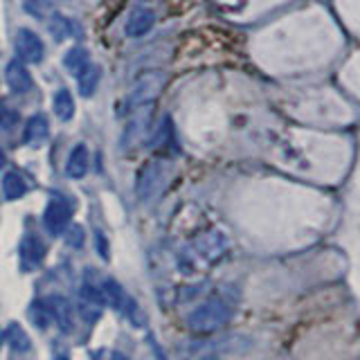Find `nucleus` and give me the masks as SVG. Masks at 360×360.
Instances as JSON below:
<instances>
[{"instance_id": "1", "label": "nucleus", "mask_w": 360, "mask_h": 360, "mask_svg": "<svg viewBox=\"0 0 360 360\" xmlns=\"http://www.w3.org/2000/svg\"><path fill=\"white\" fill-rule=\"evenodd\" d=\"M230 315H232V311H230L227 302H223V299H218V297H212L189 313L187 324L194 333L207 336V333L218 331L223 324H227Z\"/></svg>"}, {"instance_id": "2", "label": "nucleus", "mask_w": 360, "mask_h": 360, "mask_svg": "<svg viewBox=\"0 0 360 360\" xmlns=\"http://www.w3.org/2000/svg\"><path fill=\"white\" fill-rule=\"evenodd\" d=\"M165 86H167V75L163 73V70H149V73H142L135 79L133 90L128 93L126 106L128 108H142L147 104L156 102L160 93L165 90Z\"/></svg>"}, {"instance_id": "3", "label": "nucleus", "mask_w": 360, "mask_h": 360, "mask_svg": "<svg viewBox=\"0 0 360 360\" xmlns=\"http://www.w3.org/2000/svg\"><path fill=\"white\" fill-rule=\"evenodd\" d=\"M73 218V207L63 198H52L43 212V225L50 234H61Z\"/></svg>"}, {"instance_id": "4", "label": "nucleus", "mask_w": 360, "mask_h": 360, "mask_svg": "<svg viewBox=\"0 0 360 360\" xmlns=\"http://www.w3.org/2000/svg\"><path fill=\"white\" fill-rule=\"evenodd\" d=\"M16 52L25 63H41L45 57V45L41 36L32 29H21L16 34Z\"/></svg>"}, {"instance_id": "5", "label": "nucleus", "mask_w": 360, "mask_h": 360, "mask_svg": "<svg viewBox=\"0 0 360 360\" xmlns=\"http://www.w3.org/2000/svg\"><path fill=\"white\" fill-rule=\"evenodd\" d=\"M160 185H163V163H160V160H151V163L144 165L142 172H140L135 192L142 201H147V198H151L158 192Z\"/></svg>"}, {"instance_id": "6", "label": "nucleus", "mask_w": 360, "mask_h": 360, "mask_svg": "<svg viewBox=\"0 0 360 360\" xmlns=\"http://www.w3.org/2000/svg\"><path fill=\"white\" fill-rule=\"evenodd\" d=\"M5 82H7L9 90H12V93H18V95L29 93L34 86L29 70L23 66V61H16V59L5 66Z\"/></svg>"}, {"instance_id": "7", "label": "nucleus", "mask_w": 360, "mask_h": 360, "mask_svg": "<svg viewBox=\"0 0 360 360\" xmlns=\"http://www.w3.org/2000/svg\"><path fill=\"white\" fill-rule=\"evenodd\" d=\"M156 25V12L149 7H137L135 12L128 16L126 21V34L131 38L144 36L151 32V27Z\"/></svg>"}, {"instance_id": "8", "label": "nucleus", "mask_w": 360, "mask_h": 360, "mask_svg": "<svg viewBox=\"0 0 360 360\" xmlns=\"http://www.w3.org/2000/svg\"><path fill=\"white\" fill-rule=\"evenodd\" d=\"M45 253L47 248L45 243L38 239L36 234H27L21 243V262H23V268H36L43 264L45 259Z\"/></svg>"}, {"instance_id": "9", "label": "nucleus", "mask_w": 360, "mask_h": 360, "mask_svg": "<svg viewBox=\"0 0 360 360\" xmlns=\"http://www.w3.org/2000/svg\"><path fill=\"white\" fill-rule=\"evenodd\" d=\"M50 311H52V320L59 324L63 333H70L75 329V315H73V306L66 297H52L50 299Z\"/></svg>"}, {"instance_id": "10", "label": "nucleus", "mask_w": 360, "mask_h": 360, "mask_svg": "<svg viewBox=\"0 0 360 360\" xmlns=\"http://www.w3.org/2000/svg\"><path fill=\"white\" fill-rule=\"evenodd\" d=\"M23 137H25V144H29V147H41L45 140L50 137V122H47V117L45 115L29 117L27 124H25Z\"/></svg>"}, {"instance_id": "11", "label": "nucleus", "mask_w": 360, "mask_h": 360, "mask_svg": "<svg viewBox=\"0 0 360 360\" xmlns=\"http://www.w3.org/2000/svg\"><path fill=\"white\" fill-rule=\"evenodd\" d=\"M88 165H90V156H88V149L86 144H77L73 151L68 156V163H66V174L70 178H84L88 174Z\"/></svg>"}, {"instance_id": "12", "label": "nucleus", "mask_w": 360, "mask_h": 360, "mask_svg": "<svg viewBox=\"0 0 360 360\" xmlns=\"http://www.w3.org/2000/svg\"><path fill=\"white\" fill-rule=\"evenodd\" d=\"M77 77H79V93L84 97H93L99 86V79H102V70H99L95 63H88Z\"/></svg>"}, {"instance_id": "13", "label": "nucleus", "mask_w": 360, "mask_h": 360, "mask_svg": "<svg viewBox=\"0 0 360 360\" xmlns=\"http://www.w3.org/2000/svg\"><path fill=\"white\" fill-rule=\"evenodd\" d=\"M3 192L9 201H18V198H23L25 192H27V183L25 178L18 174V172H7L5 178H3Z\"/></svg>"}, {"instance_id": "14", "label": "nucleus", "mask_w": 360, "mask_h": 360, "mask_svg": "<svg viewBox=\"0 0 360 360\" xmlns=\"http://www.w3.org/2000/svg\"><path fill=\"white\" fill-rule=\"evenodd\" d=\"M54 113L59 115V119H63V122L75 117V97L68 88H61L54 95Z\"/></svg>"}, {"instance_id": "15", "label": "nucleus", "mask_w": 360, "mask_h": 360, "mask_svg": "<svg viewBox=\"0 0 360 360\" xmlns=\"http://www.w3.org/2000/svg\"><path fill=\"white\" fill-rule=\"evenodd\" d=\"M7 343L18 354H23V352H27L29 347H32V345H29V336L25 333V329L18 322H12L7 327Z\"/></svg>"}, {"instance_id": "16", "label": "nucleus", "mask_w": 360, "mask_h": 360, "mask_svg": "<svg viewBox=\"0 0 360 360\" xmlns=\"http://www.w3.org/2000/svg\"><path fill=\"white\" fill-rule=\"evenodd\" d=\"M104 297H106V304H111L113 308H126V302H128V297H126V293L122 291V286H119L117 282H113V279H108V282L104 284Z\"/></svg>"}, {"instance_id": "17", "label": "nucleus", "mask_w": 360, "mask_h": 360, "mask_svg": "<svg viewBox=\"0 0 360 360\" xmlns=\"http://www.w3.org/2000/svg\"><path fill=\"white\" fill-rule=\"evenodd\" d=\"M63 66L70 70V73L79 75L88 66V52L84 47H70L66 52V57H63Z\"/></svg>"}, {"instance_id": "18", "label": "nucleus", "mask_w": 360, "mask_h": 360, "mask_svg": "<svg viewBox=\"0 0 360 360\" xmlns=\"http://www.w3.org/2000/svg\"><path fill=\"white\" fill-rule=\"evenodd\" d=\"M27 315L36 324V329H45V327H50V322H52V311H50V304H43V302H34L32 306H29Z\"/></svg>"}, {"instance_id": "19", "label": "nucleus", "mask_w": 360, "mask_h": 360, "mask_svg": "<svg viewBox=\"0 0 360 360\" xmlns=\"http://www.w3.org/2000/svg\"><path fill=\"white\" fill-rule=\"evenodd\" d=\"M147 124H149V111L142 113V115H137L133 122H131V126L126 128V133H124V147H128L131 142H135V140L142 137Z\"/></svg>"}, {"instance_id": "20", "label": "nucleus", "mask_w": 360, "mask_h": 360, "mask_svg": "<svg viewBox=\"0 0 360 360\" xmlns=\"http://www.w3.org/2000/svg\"><path fill=\"white\" fill-rule=\"evenodd\" d=\"M23 7L34 18H45L54 9V0H23Z\"/></svg>"}, {"instance_id": "21", "label": "nucleus", "mask_w": 360, "mask_h": 360, "mask_svg": "<svg viewBox=\"0 0 360 360\" xmlns=\"http://www.w3.org/2000/svg\"><path fill=\"white\" fill-rule=\"evenodd\" d=\"M16 124H18V111L7 102H0V128L3 131H12Z\"/></svg>"}, {"instance_id": "22", "label": "nucleus", "mask_w": 360, "mask_h": 360, "mask_svg": "<svg viewBox=\"0 0 360 360\" xmlns=\"http://www.w3.org/2000/svg\"><path fill=\"white\" fill-rule=\"evenodd\" d=\"M50 32H52L57 41H66L68 36H73V32H70V23L63 16H54L52 21H50Z\"/></svg>"}, {"instance_id": "23", "label": "nucleus", "mask_w": 360, "mask_h": 360, "mask_svg": "<svg viewBox=\"0 0 360 360\" xmlns=\"http://www.w3.org/2000/svg\"><path fill=\"white\" fill-rule=\"evenodd\" d=\"M84 241H86V232H84L82 225H70L66 230V243L70 248H82Z\"/></svg>"}, {"instance_id": "24", "label": "nucleus", "mask_w": 360, "mask_h": 360, "mask_svg": "<svg viewBox=\"0 0 360 360\" xmlns=\"http://www.w3.org/2000/svg\"><path fill=\"white\" fill-rule=\"evenodd\" d=\"M82 315L86 317V322H95V320L102 315V306L99 304H93V302H86L82 304Z\"/></svg>"}, {"instance_id": "25", "label": "nucleus", "mask_w": 360, "mask_h": 360, "mask_svg": "<svg viewBox=\"0 0 360 360\" xmlns=\"http://www.w3.org/2000/svg\"><path fill=\"white\" fill-rule=\"evenodd\" d=\"M95 243H97V253H99V257L102 259H108L111 257V253H108V241H106V237H104V232H95Z\"/></svg>"}, {"instance_id": "26", "label": "nucleus", "mask_w": 360, "mask_h": 360, "mask_svg": "<svg viewBox=\"0 0 360 360\" xmlns=\"http://www.w3.org/2000/svg\"><path fill=\"white\" fill-rule=\"evenodd\" d=\"M93 360H126V356L119 352H111V349H102V352L93 354Z\"/></svg>"}, {"instance_id": "27", "label": "nucleus", "mask_w": 360, "mask_h": 360, "mask_svg": "<svg viewBox=\"0 0 360 360\" xmlns=\"http://www.w3.org/2000/svg\"><path fill=\"white\" fill-rule=\"evenodd\" d=\"M5 163H7V156H5V151H3V147H0V169L5 167Z\"/></svg>"}, {"instance_id": "28", "label": "nucleus", "mask_w": 360, "mask_h": 360, "mask_svg": "<svg viewBox=\"0 0 360 360\" xmlns=\"http://www.w3.org/2000/svg\"><path fill=\"white\" fill-rule=\"evenodd\" d=\"M0 343H3V333H0Z\"/></svg>"}, {"instance_id": "29", "label": "nucleus", "mask_w": 360, "mask_h": 360, "mask_svg": "<svg viewBox=\"0 0 360 360\" xmlns=\"http://www.w3.org/2000/svg\"><path fill=\"white\" fill-rule=\"evenodd\" d=\"M61 360H68V358H61Z\"/></svg>"}]
</instances>
